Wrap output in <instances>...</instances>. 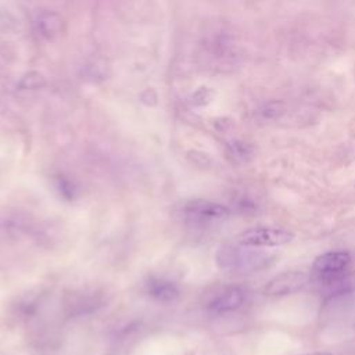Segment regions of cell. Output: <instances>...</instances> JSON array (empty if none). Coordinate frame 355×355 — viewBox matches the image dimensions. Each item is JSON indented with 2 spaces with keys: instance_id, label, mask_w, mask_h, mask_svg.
<instances>
[{
  "instance_id": "obj_1",
  "label": "cell",
  "mask_w": 355,
  "mask_h": 355,
  "mask_svg": "<svg viewBox=\"0 0 355 355\" xmlns=\"http://www.w3.org/2000/svg\"><path fill=\"white\" fill-rule=\"evenodd\" d=\"M215 259L218 266L227 272H254L268 266L273 257L265 251L248 250L245 245L223 244L218 248Z\"/></svg>"
},
{
  "instance_id": "obj_2",
  "label": "cell",
  "mask_w": 355,
  "mask_h": 355,
  "mask_svg": "<svg viewBox=\"0 0 355 355\" xmlns=\"http://www.w3.org/2000/svg\"><path fill=\"white\" fill-rule=\"evenodd\" d=\"M293 240V232L279 227H251L237 237L239 244L245 247H279Z\"/></svg>"
},
{
  "instance_id": "obj_3",
  "label": "cell",
  "mask_w": 355,
  "mask_h": 355,
  "mask_svg": "<svg viewBox=\"0 0 355 355\" xmlns=\"http://www.w3.org/2000/svg\"><path fill=\"white\" fill-rule=\"evenodd\" d=\"M202 47L211 60L222 65H227L237 58V44L233 36L225 31H216L207 35Z\"/></svg>"
},
{
  "instance_id": "obj_4",
  "label": "cell",
  "mask_w": 355,
  "mask_h": 355,
  "mask_svg": "<svg viewBox=\"0 0 355 355\" xmlns=\"http://www.w3.org/2000/svg\"><path fill=\"white\" fill-rule=\"evenodd\" d=\"M183 211L187 220L194 225H207L214 220H220L230 214L227 207L208 200H191L184 205Z\"/></svg>"
},
{
  "instance_id": "obj_5",
  "label": "cell",
  "mask_w": 355,
  "mask_h": 355,
  "mask_svg": "<svg viewBox=\"0 0 355 355\" xmlns=\"http://www.w3.org/2000/svg\"><path fill=\"white\" fill-rule=\"evenodd\" d=\"M311 282V276L302 270H287L276 275L265 286V294L272 297L288 295L300 291Z\"/></svg>"
},
{
  "instance_id": "obj_6",
  "label": "cell",
  "mask_w": 355,
  "mask_h": 355,
  "mask_svg": "<svg viewBox=\"0 0 355 355\" xmlns=\"http://www.w3.org/2000/svg\"><path fill=\"white\" fill-rule=\"evenodd\" d=\"M351 262V255L347 251H330L315 258L312 269L318 279L344 272Z\"/></svg>"
},
{
  "instance_id": "obj_7",
  "label": "cell",
  "mask_w": 355,
  "mask_h": 355,
  "mask_svg": "<svg viewBox=\"0 0 355 355\" xmlns=\"http://www.w3.org/2000/svg\"><path fill=\"white\" fill-rule=\"evenodd\" d=\"M245 298L243 288L237 286L226 287L218 293L207 305V308L214 313H226L239 309Z\"/></svg>"
},
{
  "instance_id": "obj_8",
  "label": "cell",
  "mask_w": 355,
  "mask_h": 355,
  "mask_svg": "<svg viewBox=\"0 0 355 355\" xmlns=\"http://www.w3.org/2000/svg\"><path fill=\"white\" fill-rule=\"evenodd\" d=\"M64 28V19L58 12L44 11L36 19V29L44 39H54L61 33Z\"/></svg>"
},
{
  "instance_id": "obj_9",
  "label": "cell",
  "mask_w": 355,
  "mask_h": 355,
  "mask_svg": "<svg viewBox=\"0 0 355 355\" xmlns=\"http://www.w3.org/2000/svg\"><path fill=\"white\" fill-rule=\"evenodd\" d=\"M147 291L153 298L162 302H172L179 297L178 287L164 279H151L147 284Z\"/></svg>"
},
{
  "instance_id": "obj_10",
  "label": "cell",
  "mask_w": 355,
  "mask_h": 355,
  "mask_svg": "<svg viewBox=\"0 0 355 355\" xmlns=\"http://www.w3.org/2000/svg\"><path fill=\"white\" fill-rule=\"evenodd\" d=\"M111 73L110 64L105 58L103 57H96L92 58L86 65H85V76L87 80L93 83H100L104 82Z\"/></svg>"
},
{
  "instance_id": "obj_11",
  "label": "cell",
  "mask_w": 355,
  "mask_h": 355,
  "mask_svg": "<svg viewBox=\"0 0 355 355\" xmlns=\"http://www.w3.org/2000/svg\"><path fill=\"white\" fill-rule=\"evenodd\" d=\"M226 153L232 161L245 162L252 157L254 148L250 143L243 140H232L226 146Z\"/></svg>"
},
{
  "instance_id": "obj_12",
  "label": "cell",
  "mask_w": 355,
  "mask_h": 355,
  "mask_svg": "<svg viewBox=\"0 0 355 355\" xmlns=\"http://www.w3.org/2000/svg\"><path fill=\"white\" fill-rule=\"evenodd\" d=\"M287 111V105L282 100H269L258 108V116L262 121H276L282 118Z\"/></svg>"
},
{
  "instance_id": "obj_13",
  "label": "cell",
  "mask_w": 355,
  "mask_h": 355,
  "mask_svg": "<svg viewBox=\"0 0 355 355\" xmlns=\"http://www.w3.org/2000/svg\"><path fill=\"white\" fill-rule=\"evenodd\" d=\"M46 86V78L37 71H28L18 82L21 90H37Z\"/></svg>"
},
{
  "instance_id": "obj_14",
  "label": "cell",
  "mask_w": 355,
  "mask_h": 355,
  "mask_svg": "<svg viewBox=\"0 0 355 355\" xmlns=\"http://www.w3.org/2000/svg\"><path fill=\"white\" fill-rule=\"evenodd\" d=\"M214 96H215V92L211 87L201 86L190 94L189 100H190V104L194 107H204L212 101Z\"/></svg>"
},
{
  "instance_id": "obj_15",
  "label": "cell",
  "mask_w": 355,
  "mask_h": 355,
  "mask_svg": "<svg viewBox=\"0 0 355 355\" xmlns=\"http://www.w3.org/2000/svg\"><path fill=\"white\" fill-rule=\"evenodd\" d=\"M140 101L146 105H155L158 101V96L154 89H146L140 93Z\"/></svg>"
},
{
  "instance_id": "obj_16",
  "label": "cell",
  "mask_w": 355,
  "mask_h": 355,
  "mask_svg": "<svg viewBox=\"0 0 355 355\" xmlns=\"http://www.w3.org/2000/svg\"><path fill=\"white\" fill-rule=\"evenodd\" d=\"M304 355H331L330 352H311V354H304Z\"/></svg>"
}]
</instances>
